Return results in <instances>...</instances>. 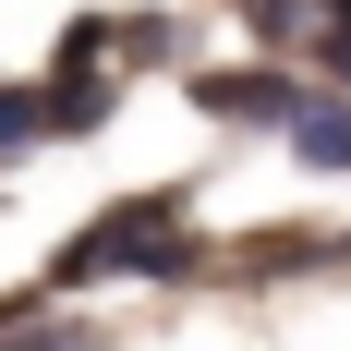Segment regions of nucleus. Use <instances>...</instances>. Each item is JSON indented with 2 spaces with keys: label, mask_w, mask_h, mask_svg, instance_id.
Wrapping results in <instances>:
<instances>
[{
  "label": "nucleus",
  "mask_w": 351,
  "mask_h": 351,
  "mask_svg": "<svg viewBox=\"0 0 351 351\" xmlns=\"http://www.w3.org/2000/svg\"><path fill=\"white\" fill-rule=\"evenodd\" d=\"M170 254H182L170 206H158V194H134L121 218H97V230H85V243L61 254V291H73V279H109V267H170Z\"/></svg>",
  "instance_id": "f257e3e1"
},
{
  "label": "nucleus",
  "mask_w": 351,
  "mask_h": 351,
  "mask_svg": "<svg viewBox=\"0 0 351 351\" xmlns=\"http://www.w3.org/2000/svg\"><path fill=\"white\" fill-rule=\"evenodd\" d=\"M194 97H206L218 121H267V134H291V109H303V97L279 85V73H206Z\"/></svg>",
  "instance_id": "f03ea898"
},
{
  "label": "nucleus",
  "mask_w": 351,
  "mask_h": 351,
  "mask_svg": "<svg viewBox=\"0 0 351 351\" xmlns=\"http://www.w3.org/2000/svg\"><path fill=\"white\" fill-rule=\"evenodd\" d=\"M291 145H303L315 170H351V109H327V97H303V109H291Z\"/></svg>",
  "instance_id": "7ed1b4c3"
},
{
  "label": "nucleus",
  "mask_w": 351,
  "mask_h": 351,
  "mask_svg": "<svg viewBox=\"0 0 351 351\" xmlns=\"http://www.w3.org/2000/svg\"><path fill=\"white\" fill-rule=\"evenodd\" d=\"M36 134H49V85H36V97L12 85V97H0V158H12V145H36Z\"/></svg>",
  "instance_id": "20e7f679"
},
{
  "label": "nucleus",
  "mask_w": 351,
  "mask_h": 351,
  "mask_svg": "<svg viewBox=\"0 0 351 351\" xmlns=\"http://www.w3.org/2000/svg\"><path fill=\"white\" fill-rule=\"evenodd\" d=\"M315 12H327V61L351 73V0H315Z\"/></svg>",
  "instance_id": "39448f33"
}]
</instances>
